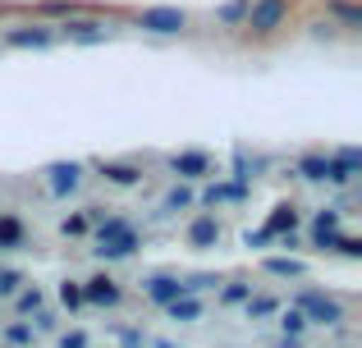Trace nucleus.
Instances as JSON below:
<instances>
[{"instance_id": "obj_23", "label": "nucleus", "mask_w": 362, "mask_h": 348, "mask_svg": "<svg viewBox=\"0 0 362 348\" xmlns=\"http://www.w3.org/2000/svg\"><path fill=\"white\" fill-rule=\"evenodd\" d=\"M18 284H23V275H18V270H0V298H9Z\"/></svg>"}, {"instance_id": "obj_13", "label": "nucleus", "mask_w": 362, "mask_h": 348, "mask_svg": "<svg viewBox=\"0 0 362 348\" xmlns=\"http://www.w3.org/2000/svg\"><path fill=\"white\" fill-rule=\"evenodd\" d=\"M170 170H175V174H206V156L202 152H184V156L170 161Z\"/></svg>"}, {"instance_id": "obj_27", "label": "nucleus", "mask_w": 362, "mask_h": 348, "mask_svg": "<svg viewBox=\"0 0 362 348\" xmlns=\"http://www.w3.org/2000/svg\"><path fill=\"white\" fill-rule=\"evenodd\" d=\"M60 303H64V307H78V303H83V289H78V284H64V289H60Z\"/></svg>"}, {"instance_id": "obj_6", "label": "nucleus", "mask_w": 362, "mask_h": 348, "mask_svg": "<svg viewBox=\"0 0 362 348\" xmlns=\"http://www.w3.org/2000/svg\"><path fill=\"white\" fill-rule=\"evenodd\" d=\"M216 239H221V224H216L211 215H197V220L188 224V243H193V248H216Z\"/></svg>"}, {"instance_id": "obj_9", "label": "nucleus", "mask_w": 362, "mask_h": 348, "mask_svg": "<svg viewBox=\"0 0 362 348\" xmlns=\"http://www.w3.org/2000/svg\"><path fill=\"white\" fill-rule=\"evenodd\" d=\"M335 229H339V211H321L317 220H312V239H317V248H330V243H335Z\"/></svg>"}, {"instance_id": "obj_33", "label": "nucleus", "mask_w": 362, "mask_h": 348, "mask_svg": "<svg viewBox=\"0 0 362 348\" xmlns=\"http://www.w3.org/2000/svg\"><path fill=\"white\" fill-rule=\"evenodd\" d=\"M280 348H298V335H284V344Z\"/></svg>"}, {"instance_id": "obj_29", "label": "nucleus", "mask_w": 362, "mask_h": 348, "mask_svg": "<svg viewBox=\"0 0 362 348\" xmlns=\"http://www.w3.org/2000/svg\"><path fill=\"white\" fill-rule=\"evenodd\" d=\"M64 234H88V215H69V220H64Z\"/></svg>"}, {"instance_id": "obj_25", "label": "nucleus", "mask_w": 362, "mask_h": 348, "mask_svg": "<svg viewBox=\"0 0 362 348\" xmlns=\"http://www.w3.org/2000/svg\"><path fill=\"white\" fill-rule=\"evenodd\" d=\"M5 340H9V344H33V330H28V325H9Z\"/></svg>"}, {"instance_id": "obj_10", "label": "nucleus", "mask_w": 362, "mask_h": 348, "mask_svg": "<svg viewBox=\"0 0 362 348\" xmlns=\"http://www.w3.org/2000/svg\"><path fill=\"white\" fill-rule=\"evenodd\" d=\"M78 174H83V170H78L74 161H69V165H51V193H60V197L74 193V188H78Z\"/></svg>"}, {"instance_id": "obj_5", "label": "nucleus", "mask_w": 362, "mask_h": 348, "mask_svg": "<svg viewBox=\"0 0 362 348\" xmlns=\"http://www.w3.org/2000/svg\"><path fill=\"white\" fill-rule=\"evenodd\" d=\"M83 298H88V303H101V307H115L119 303V284H115V280H106V275H97V280H88Z\"/></svg>"}, {"instance_id": "obj_30", "label": "nucleus", "mask_w": 362, "mask_h": 348, "mask_svg": "<svg viewBox=\"0 0 362 348\" xmlns=\"http://www.w3.org/2000/svg\"><path fill=\"white\" fill-rule=\"evenodd\" d=\"M225 303H247V284H230L225 289Z\"/></svg>"}, {"instance_id": "obj_2", "label": "nucleus", "mask_w": 362, "mask_h": 348, "mask_svg": "<svg viewBox=\"0 0 362 348\" xmlns=\"http://www.w3.org/2000/svg\"><path fill=\"white\" fill-rule=\"evenodd\" d=\"M284 14H289V0H257V5L247 9V28H252L257 37H266L284 23Z\"/></svg>"}, {"instance_id": "obj_16", "label": "nucleus", "mask_w": 362, "mask_h": 348, "mask_svg": "<svg viewBox=\"0 0 362 348\" xmlns=\"http://www.w3.org/2000/svg\"><path fill=\"white\" fill-rule=\"evenodd\" d=\"M23 243V224L18 215H0V248H18Z\"/></svg>"}, {"instance_id": "obj_12", "label": "nucleus", "mask_w": 362, "mask_h": 348, "mask_svg": "<svg viewBox=\"0 0 362 348\" xmlns=\"http://www.w3.org/2000/svg\"><path fill=\"white\" fill-rule=\"evenodd\" d=\"M9 46H46L51 42V32L46 28H18V32H5Z\"/></svg>"}, {"instance_id": "obj_4", "label": "nucleus", "mask_w": 362, "mask_h": 348, "mask_svg": "<svg viewBox=\"0 0 362 348\" xmlns=\"http://www.w3.org/2000/svg\"><path fill=\"white\" fill-rule=\"evenodd\" d=\"M326 161H330V170H326V179H330V184H344V179H354V174H358L362 156L354 152V147H349V152H339V156H326Z\"/></svg>"}, {"instance_id": "obj_31", "label": "nucleus", "mask_w": 362, "mask_h": 348, "mask_svg": "<svg viewBox=\"0 0 362 348\" xmlns=\"http://www.w3.org/2000/svg\"><path fill=\"white\" fill-rule=\"evenodd\" d=\"M60 348H88V335H78V330H74V335H60Z\"/></svg>"}, {"instance_id": "obj_7", "label": "nucleus", "mask_w": 362, "mask_h": 348, "mask_svg": "<svg viewBox=\"0 0 362 348\" xmlns=\"http://www.w3.org/2000/svg\"><path fill=\"white\" fill-rule=\"evenodd\" d=\"M147 294H151V303H160V307H165L170 298L188 294V289H184V280H175V275H156V280H147Z\"/></svg>"}, {"instance_id": "obj_8", "label": "nucleus", "mask_w": 362, "mask_h": 348, "mask_svg": "<svg viewBox=\"0 0 362 348\" xmlns=\"http://www.w3.org/2000/svg\"><path fill=\"white\" fill-rule=\"evenodd\" d=\"M133 248H138V234H133V229H124L119 239H106V243H97V257H106V261H119V257H129Z\"/></svg>"}, {"instance_id": "obj_28", "label": "nucleus", "mask_w": 362, "mask_h": 348, "mask_svg": "<svg viewBox=\"0 0 362 348\" xmlns=\"http://www.w3.org/2000/svg\"><path fill=\"white\" fill-rule=\"evenodd\" d=\"M330 248H339L344 257H362V243H358V239H335Z\"/></svg>"}, {"instance_id": "obj_26", "label": "nucleus", "mask_w": 362, "mask_h": 348, "mask_svg": "<svg viewBox=\"0 0 362 348\" xmlns=\"http://www.w3.org/2000/svg\"><path fill=\"white\" fill-rule=\"evenodd\" d=\"M243 9H247V0H234V5H225V9H221V18H225V23H239Z\"/></svg>"}, {"instance_id": "obj_21", "label": "nucleus", "mask_w": 362, "mask_h": 348, "mask_svg": "<svg viewBox=\"0 0 362 348\" xmlns=\"http://www.w3.org/2000/svg\"><path fill=\"white\" fill-rule=\"evenodd\" d=\"M275 312V298H252L247 294V316H271Z\"/></svg>"}, {"instance_id": "obj_18", "label": "nucleus", "mask_w": 362, "mask_h": 348, "mask_svg": "<svg viewBox=\"0 0 362 348\" xmlns=\"http://www.w3.org/2000/svg\"><path fill=\"white\" fill-rule=\"evenodd\" d=\"M326 170H330L326 156H303V161H298V174L303 179H326Z\"/></svg>"}, {"instance_id": "obj_22", "label": "nucleus", "mask_w": 362, "mask_h": 348, "mask_svg": "<svg viewBox=\"0 0 362 348\" xmlns=\"http://www.w3.org/2000/svg\"><path fill=\"white\" fill-rule=\"evenodd\" d=\"M280 325H284V335H303V325H308V316H303L298 307H293V312H284V321H280Z\"/></svg>"}, {"instance_id": "obj_17", "label": "nucleus", "mask_w": 362, "mask_h": 348, "mask_svg": "<svg viewBox=\"0 0 362 348\" xmlns=\"http://www.w3.org/2000/svg\"><path fill=\"white\" fill-rule=\"evenodd\" d=\"M101 174H106L110 184H119V188H133L142 179V170H133V165H101Z\"/></svg>"}, {"instance_id": "obj_19", "label": "nucleus", "mask_w": 362, "mask_h": 348, "mask_svg": "<svg viewBox=\"0 0 362 348\" xmlns=\"http://www.w3.org/2000/svg\"><path fill=\"white\" fill-rule=\"evenodd\" d=\"M266 270H271V275H303V261H293V257H266Z\"/></svg>"}, {"instance_id": "obj_1", "label": "nucleus", "mask_w": 362, "mask_h": 348, "mask_svg": "<svg viewBox=\"0 0 362 348\" xmlns=\"http://www.w3.org/2000/svg\"><path fill=\"white\" fill-rule=\"evenodd\" d=\"M184 23H188V14H184V9H175V5H156V9H142V14H138V28L160 32V37L184 32Z\"/></svg>"}, {"instance_id": "obj_20", "label": "nucleus", "mask_w": 362, "mask_h": 348, "mask_svg": "<svg viewBox=\"0 0 362 348\" xmlns=\"http://www.w3.org/2000/svg\"><path fill=\"white\" fill-rule=\"evenodd\" d=\"M330 9H335V18H344L349 28H362V9H358V5H349V0H335Z\"/></svg>"}, {"instance_id": "obj_14", "label": "nucleus", "mask_w": 362, "mask_h": 348, "mask_svg": "<svg viewBox=\"0 0 362 348\" xmlns=\"http://www.w3.org/2000/svg\"><path fill=\"white\" fill-rule=\"evenodd\" d=\"M64 37H74V42H101V23H88V18H78V23H64Z\"/></svg>"}, {"instance_id": "obj_3", "label": "nucleus", "mask_w": 362, "mask_h": 348, "mask_svg": "<svg viewBox=\"0 0 362 348\" xmlns=\"http://www.w3.org/2000/svg\"><path fill=\"white\" fill-rule=\"evenodd\" d=\"M298 312L308 316V321H326V325L344 321V307H339L335 298H326V294H312V289H303V294H298Z\"/></svg>"}, {"instance_id": "obj_15", "label": "nucleus", "mask_w": 362, "mask_h": 348, "mask_svg": "<svg viewBox=\"0 0 362 348\" xmlns=\"http://www.w3.org/2000/svg\"><path fill=\"white\" fill-rule=\"evenodd\" d=\"M293 224H298V215H293V206H275V215H271V224H266V234H293Z\"/></svg>"}, {"instance_id": "obj_24", "label": "nucleus", "mask_w": 362, "mask_h": 348, "mask_svg": "<svg viewBox=\"0 0 362 348\" xmlns=\"http://www.w3.org/2000/svg\"><path fill=\"white\" fill-rule=\"evenodd\" d=\"M37 307H42V294H37V289H23V294H18V312H37Z\"/></svg>"}, {"instance_id": "obj_32", "label": "nucleus", "mask_w": 362, "mask_h": 348, "mask_svg": "<svg viewBox=\"0 0 362 348\" xmlns=\"http://www.w3.org/2000/svg\"><path fill=\"white\" fill-rule=\"evenodd\" d=\"M188 202H193V193H188V188H175V193H170V206H175V211H179V206H188Z\"/></svg>"}, {"instance_id": "obj_11", "label": "nucleus", "mask_w": 362, "mask_h": 348, "mask_svg": "<svg viewBox=\"0 0 362 348\" xmlns=\"http://www.w3.org/2000/svg\"><path fill=\"white\" fill-rule=\"evenodd\" d=\"M165 312L175 316V321H197V316H202V307H197L193 294H179V298H170V303H165Z\"/></svg>"}]
</instances>
